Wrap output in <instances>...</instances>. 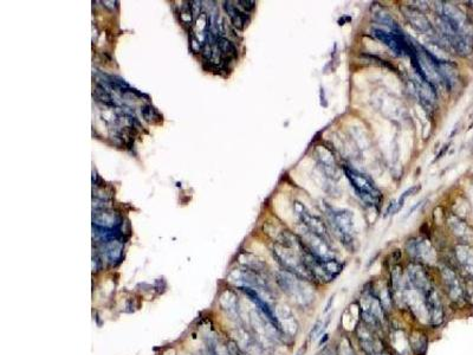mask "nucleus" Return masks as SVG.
<instances>
[{"label":"nucleus","mask_w":473,"mask_h":355,"mask_svg":"<svg viewBox=\"0 0 473 355\" xmlns=\"http://www.w3.org/2000/svg\"><path fill=\"white\" fill-rule=\"evenodd\" d=\"M303 245V244H302ZM301 255L303 262L313 276V279L321 283H329L339 276L343 269V265L335 259H320L310 254L305 248H302Z\"/></svg>","instance_id":"nucleus-1"},{"label":"nucleus","mask_w":473,"mask_h":355,"mask_svg":"<svg viewBox=\"0 0 473 355\" xmlns=\"http://www.w3.org/2000/svg\"><path fill=\"white\" fill-rule=\"evenodd\" d=\"M343 169L345 176L350 181L352 188H354L359 197L369 206H380V204H382V200H384V197H382L381 191L375 186L373 181H371L366 174L356 171L354 168L345 166Z\"/></svg>","instance_id":"nucleus-2"},{"label":"nucleus","mask_w":473,"mask_h":355,"mask_svg":"<svg viewBox=\"0 0 473 355\" xmlns=\"http://www.w3.org/2000/svg\"><path fill=\"white\" fill-rule=\"evenodd\" d=\"M277 284L279 288L290 296L291 298L301 304H309L314 298V293L309 285L306 284L305 279H302L288 271L281 270L276 275Z\"/></svg>","instance_id":"nucleus-3"},{"label":"nucleus","mask_w":473,"mask_h":355,"mask_svg":"<svg viewBox=\"0 0 473 355\" xmlns=\"http://www.w3.org/2000/svg\"><path fill=\"white\" fill-rule=\"evenodd\" d=\"M326 214L335 230L337 237L344 247L350 248L354 244V219L348 210H337L326 205Z\"/></svg>","instance_id":"nucleus-4"},{"label":"nucleus","mask_w":473,"mask_h":355,"mask_svg":"<svg viewBox=\"0 0 473 355\" xmlns=\"http://www.w3.org/2000/svg\"><path fill=\"white\" fill-rule=\"evenodd\" d=\"M273 254H275L276 259L278 263L283 267V269L288 273H290L295 276H297L305 281L313 279V276L308 270L305 264L303 262L302 255L297 256L294 252V249L283 247V245L277 244L275 249H273Z\"/></svg>","instance_id":"nucleus-5"},{"label":"nucleus","mask_w":473,"mask_h":355,"mask_svg":"<svg viewBox=\"0 0 473 355\" xmlns=\"http://www.w3.org/2000/svg\"><path fill=\"white\" fill-rule=\"evenodd\" d=\"M298 237L302 241L303 247L315 257L323 260L335 259V252H334L332 247L329 245L328 240L323 239L320 236L315 235V233L309 231L308 229L302 231V233Z\"/></svg>","instance_id":"nucleus-6"},{"label":"nucleus","mask_w":473,"mask_h":355,"mask_svg":"<svg viewBox=\"0 0 473 355\" xmlns=\"http://www.w3.org/2000/svg\"><path fill=\"white\" fill-rule=\"evenodd\" d=\"M371 35L379 41H381L382 44H385L388 49H390L396 56H400V57L408 56L409 43L411 41L405 38L403 32H388L385 31V30L374 28L371 29Z\"/></svg>","instance_id":"nucleus-7"},{"label":"nucleus","mask_w":473,"mask_h":355,"mask_svg":"<svg viewBox=\"0 0 473 355\" xmlns=\"http://www.w3.org/2000/svg\"><path fill=\"white\" fill-rule=\"evenodd\" d=\"M441 276L446 288V293L451 298V301L456 304H463L465 300H466L465 288L459 276L456 274V271L452 268L445 265L441 268Z\"/></svg>","instance_id":"nucleus-8"},{"label":"nucleus","mask_w":473,"mask_h":355,"mask_svg":"<svg viewBox=\"0 0 473 355\" xmlns=\"http://www.w3.org/2000/svg\"><path fill=\"white\" fill-rule=\"evenodd\" d=\"M294 204H295L294 206H295L296 213H297L298 218L301 219L304 228L308 229L313 233H315V235L320 236L321 238H323V239L329 241V232L324 224V221H323L320 217L313 216V214L306 210V207L304 206L302 203L295 202Z\"/></svg>","instance_id":"nucleus-9"},{"label":"nucleus","mask_w":473,"mask_h":355,"mask_svg":"<svg viewBox=\"0 0 473 355\" xmlns=\"http://www.w3.org/2000/svg\"><path fill=\"white\" fill-rule=\"evenodd\" d=\"M407 279L413 288L421 293L423 296L433 288L426 270L419 263H411L407 268Z\"/></svg>","instance_id":"nucleus-10"},{"label":"nucleus","mask_w":473,"mask_h":355,"mask_svg":"<svg viewBox=\"0 0 473 355\" xmlns=\"http://www.w3.org/2000/svg\"><path fill=\"white\" fill-rule=\"evenodd\" d=\"M423 298H425L426 313L430 323L432 326H440L444 322V308H442L441 300L438 293L434 289H432L423 296Z\"/></svg>","instance_id":"nucleus-11"},{"label":"nucleus","mask_w":473,"mask_h":355,"mask_svg":"<svg viewBox=\"0 0 473 355\" xmlns=\"http://www.w3.org/2000/svg\"><path fill=\"white\" fill-rule=\"evenodd\" d=\"M408 255L420 262H432L434 258V251L429 240L422 238H413L406 244Z\"/></svg>","instance_id":"nucleus-12"},{"label":"nucleus","mask_w":473,"mask_h":355,"mask_svg":"<svg viewBox=\"0 0 473 355\" xmlns=\"http://www.w3.org/2000/svg\"><path fill=\"white\" fill-rule=\"evenodd\" d=\"M403 12L405 17H406V19L409 21V24L412 25V28L416 30L418 32L429 33L433 31V26H432L430 19L421 12V11L414 9V7L406 6L403 9Z\"/></svg>","instance_id":"nucleus-13"},{"label":"nucleus","mask_w":473,"mask_h":355,"mask_svg":"<svg viewBox=\"0 0 473 355\" xmlns=\"http://www.w3.org/2000/svg\"><path fill=\"white\" fill-rule=\"evenodd\" d=\"M316 159L318 164L323 169V172L330 178H335L339 175V167H337L335 157L332 150L325 146H317L315 149Z\"/></svg>","instance_id":"nucleus-14"},{"label":"nucleus","mask_w":473,"mask_h":355,"mask_svg":"<svg viewBox=\"0 0 473 355\" xmlns=\"http://www.w3.org/2000/svg\"><path fill=\"white\" fill-rule=\"evenodd\" d=\"M414 85V93L421 104L426 108H432L437 101V92L432 83L423 81L420 78V82H413Z\"/></svg>","instance_id":"nucleus-15"},{"label":"nucleus","mask_w":473,"mask_h":355,"mask_svg":"<svg viewBox=\"0 0 473 355\" xmlns=\"http://www.w3.org/2000/svg\"><path fill=\"white\" fill-rule=\"evenodd\" d=\"M437 70L439 76L441 78V82L446 85V88L451 90L454 84L458 82V69L456 64L450 62V60L437 59Z\"/></svg>","instance_id":"nucleus-16"},{"label":"nucleus","mask_w":473,"mask_h":355,"mask_svg":"<svg viewBox=\"0 0 473 355\" xmlns=\"http://www.w3.org/2000/svg\"><path fill=\"white\" fill-rule=\"evenodd\" d=\"M447 44L459 56H468L473 52V36L470 33H461L454 36L447 41Z\"/></svg>","instance_id":"nucleus-17"},{"label":"nucleus","mask_w":473,"mask_h":355,"mask_svg":"<svg viewBox=\"0 0 473 355\" xmlns=\"http://www.w3.org/2000/svg\"><path fill=\"white\" fill-rule=\"evenodd\" d=\"M232 4L233 3L225 2V10H226L227 14L230 16L231 21L234 28L243 30L247 24H249V21H250L249 14L240 10L236 5H232Z\"/></svg>","instance_id":"nucleus-18"},{"label":"nucleus","mask_w":473,"mask_h":355,"mask_svg":"<svg viewBox=\"0 0 473 355\" xmlns=\"http://www.w3.org/2000/svg\"><path fill=\"white\" fill-rule=\"evenodd\" d=\"M456 256L458 262L463 265L467 273L473 277V249L468 245L460 244L456 248Z\"/></svg>","instance_id":"nucleus-19"},{"label":"nucleus","mask_w":473,"mask_h":355,"mask_svg":"<svg viewBox=\"0 0 473 355\" xmlns=\"http://www.w3.org/2000/svg\"><path fill=\"white\" fill-rule=\"evenodd\" d=\"M373 17H374V19L377 23H380V24L387 25L388 28H390V31L401 32V30L399 26H397L396 21L393 19V17L390 16V14L382 6L375 5L373 7Z\"/></svg>","instance_id":"nucleus-20"},{"label":"nucleus","mask_w":473,"mask_h":355,"mask_svg":"<svg viewBox=\"0 0 473 355\" xmlns=\"http://www.w3.org/2000/svg\"><path fill=\"white\" fill-rule=\"evenodd\" d=\"M358 336L360 340V345H361L362 349L365 350L367 354L374 355V340L373 335H371L370 330L368 329V326H362L358 329Z\"/></svg>","instance_id":"nucleus-21"},{"label":"nucleus","mask_w":473,"mask_h":355,"mask_svg":"<svg viewBox=\"0 0 473 355\" xmlns=\"http://www.w3.org/2000/svg\"><path fill=\"white\" fill-rule=\"evenodd\" d=\"M409 343H411V348L413 349V352L416 355H423L426 353L427 339L423 334L419 333V331H414L409 336Z\"/></svg>","instance_id":"nucleus-22"},{"label":"nucleus","mask_w":473,"mask_h":355,"mask_svg":"<svg viewBox=\"0 0 473 355\" xmlns=\"http://www.w3.org/2000/svg\"><path fill=\"white\" fill-rule=\"evenodd\" d=\"M240 262H242L243 265L247 268V269H251L259 274H261V271L265 269V264L263 263L261 259L257 258V257H254L253 255L244 254L242 257H240Z\"/></svg>","instance_id":"nucleus-23"},{"label":"nucleus","mask_w":473,"mask_h":355,"mask_svg":"<svg viewBox=\"0 0 473 355\" xmlns=\"http://www.w3.org/2000/svg\"><path fill=\"white\" fill-rule=\"evenodd\" d=\"M121 251H122V244L119 243L117 240H111L107 244L106 254H107V260L111 265H115L116 260H120L121 258Z\"/></svg>","instance_id":"nucleus-24"},{"label":"nucleus","mask_w":473,"mask_h":355,"mask_svg":"<svg viewBox=\"0 0 473 355\" xmlns=\"http://www.w3.org/2000/svg\"><path fill=\"white\" fill-rule=\"evenodd\" d=\"M217 47L219 49L221 55L225 56V58H233L236 57V48L232 41L226 38H219L217 41Z\"/></svg>","instance_id":"nucleus-25"},{"label":"nucleus","mask_w":473,"mask_h":355,"mask_svg":"<svg viewBox=\"0 0 473 355\" xmlns=\"http://www.w3.org/2000/svg\"><path fill=\"white\" fill-rule=\"evenodd\" d=\"M420 190H421V185H415V186H412L411 188H408V190L405 191L404 193L400 195V198L397 199V202H396V212H399V211L403 209L404 204H405V202H406V199L408 197H412V195L416 194Z\"/></svg>","instance_id":"nucleus-26"},{"label":"nucleus","mask_w":473,"mask_h":355,"mask_svg":"<svg viewBox=\"0 0 473 355\" xmlns=\"http://www.w3.org/2000/svg\"><path fill=\"white\" fill-rule=\"evenodd\" d=\"M450 226H451V229L453 230L454 235H457L458 237H460V238L466 237V235H467L466 225H465L463 221H460L458 218H454V220L450 221Z\"/></svg>","instance_id":"nucleus-27"},{"label":"nucleus","mask_w":473,"mask_h":355,"mask_svg":"<svg viewBox=\"0 0 473 355\" xmlns=\"http://www.w3.org/2000/svg\"><path fill=\"white\" fill-rule=\"evenodd\" d=\"M337 355H356L354 349L351 348L350 341L348 339H344L342 343L340 345L339 352H337Z\"/></svg>","instance_id":"nucleus-28"},{"label":"nucleus","mask_w":473,"mask_h":355,"mask_svg":"<svg viewBox=\"0 0 473 355\" xmlns=\"http://www.w3.org/2000/svg\"><path fill=\"white\" fill-rule=\"evenodd\" d=\"M142 115H144V118L146 121H147V122H153L154 119L157 116V113L155 112V109H154L152 105L148 104L142 108Z\"/></svg>","instance_id":"nucleus-29"},{"label":"nucleus","mask_w":473,"mask_h":355,"mask_svg":"<svg viewBox=\"0 0 473 355\" xmlns=\"http://www.w3.org/2000/svg\"><path fill=\"white\" fill-rule=\"evenodd\" d=\"M235 4H238L239 9L244 11L245 13L251 12V11L254 9V5H256V3L252 2V0H239V2H236Z\"/></svg>","instance_id":"nucleus-30"},{"label":"nucleus","mask_w":473,"mask_h":355,"mask_svg":"<svg viewBox=\"0 0 473 355\" xmlns=\"http://www.w3.org/2000/svg\"><path fill=\"white\" fill-rule=\"evenodd\" d=\"M465 296L473 304V281H470V283H467L466 286H465Z\"/></svg>","instance_id":"nucleus-31"},{"label":"nucleus","mask_w":473,"mask_h":355,"mask_svg":"<svg viewBox=\"0 0 473 355\" xmlns=\"http://www.w3.org/2000/svg\"><path fill=\"white\" fill-rule=\"evenodd\" d=\"M318 355H336L335 353H334V350L332 348H329V347H326L325 349H323L322 352L318 354Z\"/></svg>","instance_id":"nucleus-32"},{"label":"nucleus","mask_w":473,"mask_h":355,"mask_svg":"<svg viewBox=\"0 0 473 355\" xmlns=\"http://www.w3.org/2000/svg\"><path fill=\"white\" fill-rule=\"evenodd\" d=\"M107 217H108V214L106 213V220L108 221V218H107ZM103 220H104V219H100V218H96V220H93V221H96V224H99V225H100V224H101V223H102ZM108 225H109V228H111V226H112V225H114V224H111V223H110V221H108Z\"/></svg>","instance_id":"nucleus-33"},{"label":"nucleus","mask_w":473,"mask_h":355,"mask_svg":"<svg viewBox=\"0 0 473 355\" xmlns=\"http://www.w3.org/2000/svg\"><path fill=\"white\" fill-rule=\"evenodd\" d=\"M304 349H306V348H304V347H303L302 349H299V350H298V353L296 354V355H303V353H304Z\"/></svg>","instance_id":"nucleus-34"}]
</instances>
